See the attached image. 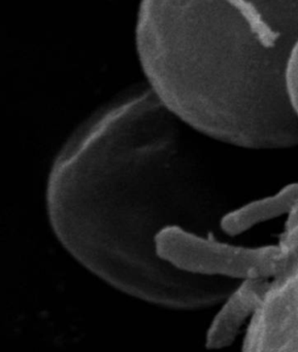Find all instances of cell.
Listing matches in <instances>:
<instances>
[{
  "instance_id": "6da1fadb",
  "label": "cell",
  "mask_w": 298,
  "mask_h": 352,
  "mask_svg": "<svg viewBox=\"0 0 298 352\" xmlns=\"http://www.w3.org/2000/svg\"><path fill=\"white\" fill-rule=\"evenodd\" d=\"M180 123L152 89L100 107L58 153L47 211L60 243L105 283L155 305L202 309L222 303L231 283L179 270L156 250L157 235L202 205Z\"/></svg>"
},
{
  "instance_id": "5b68a950",
  "label": "cell",
  "mask_w": 298,
  "mask_h": 352,
  "mask_svg": "<svg viewBox=\"0 0 298 352\" xmlns=\"http://www.w3.org/2000/svg\"><path fill=\"white\" fill-rule=\"evenodd\" d=\"M298 204V182L287 184L276 194L256 199L225 213L220 227L227 235H242L256 226L288 214Z\"/></svg>"
},
{
  "instance_id": "277c9868",
  "label": "cell",
  "mask_w": 298,
  "mask_h": 352,
  "mask_svg": "<svg viewBox=\"0 0 298 352\" xmlns=\"http://www.w3.org/2000/svg\"><path fill=\"white\" fill-rule=\"evenodd\" d=\"M268 279L241 281L223 302L206 337V349L220 351L231 346L248 320H252L262 307L270 289Z\"/></svg>"
},
{
  "instance_id": "8992f818",
  "label": "cell",
  "mask_w": 298,
  "mask_h": 352,
  "mask_svg": "<svg viewBox=\"0 0 298 352\" xmlns=\"http://www.w3.org/2000/svg\"><path fill=\"white\" fill-rule=\"evenodd\" d=\"M288 86L291 100L298 113V45L293 54L290 67H289Z\"/></svg>"
},
{
  "instance_id": "7a4b0ae2",
  "label": "cell",
  "mask_w": 298,
  "mask_h": 352,
  "mask_svg": "<svg viewBox=\"0 0 298 352\" xmlns=\"http://www.w3.org/2000/svg\"><path fill=\"white\" fill-rule=\"evenodd\" d=\"M167 45L151 89L186 125L254 151L298 146L289 67L298 0H167Z\"/></svg>"
},
{
  "instance_id": "3957f363",
  "label": "cell",
  "mask_w": 298,
  "mask_h": 352,
  "mask_svg": "<svg viewBox=\"0 0 298 352\" xmlns=\"http://www.w3.org/2000/svg\"><path fill=\"white\" fill-rule=\"evenodd\" d=\"M156 250L163 261L184 272L235 281L276 278L297 254L285 252L279 244L235 245L182 226L163 229L157 235Z\"/></svg>"
}]
</instances>
